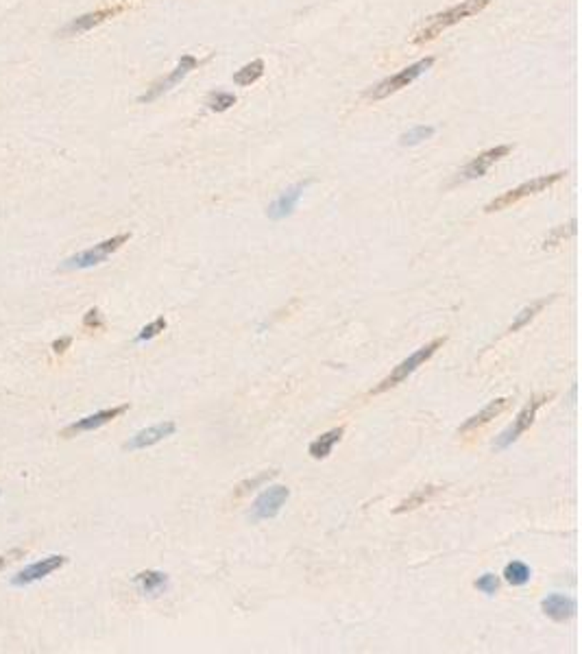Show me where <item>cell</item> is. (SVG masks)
Listing matches in <instances>:
<instances>
[{
	"label": "cell",
	"instance_id": "6da1fadb",
	"mask_svg": "<svg viewBox=\"0 0 582 654\" xmlns=\"http://www.w3.org/2000/svg\"><path fill=\"white\" fill-rule=\"evenodd\" d=\"M493 0H462L460 5H454V7H450V9H445V11H441V13H436V16H432L430 20H427V24L421 28V31H416V35H414V44H423V42H432V39H436L443 31H447L450 26H454V24H458L460 20H465V18H471V16H475V13H480L482 9H486Z\"/></svg>",
	"mask_w": 582,
	"mask_h": 654
},
{
	"label": "cell",
	"instance_id": "30bf717a",
	"mask_svg": "<svg viewBox=\"0 0 582 654\" xmlns=\"http://www.w3.org/2000/svg\"><path fill=\"white\" fill-rule=\"evenodd\" d=\"M66 560H68L66 556L55 554V556H46V558H42V560H37V563H33V565H26V567H24L22 572H18L16 576L11 578V585H13V587H26V585H33V583L42 581V578L51 576L53 572H57L59 567H64Z\"/></svg>",
	"mask_w": 582,
	"mask_h": 654
},
{
	"label": "cell",
	"instance_id": "cb8c5ba5",
	"mask_svg": "<svg viewBox=\"0 0 582 654\" xmlns=\"http://www.w3.org/2000/svg\"><path fill=\"white\" fill-rule=\"evenodd\" d=\"M238 103V96L236 94H231V92H212L210 96H207V107H210L212 112H227L229 107H233Z\"/></svg>",
	"mask_w": 582,
	"mask_h": 654
},
{
	"label": "cell",
	"instance_id": "603a6c76",
	"mask_svg": "<svg viewBox=\"0 0 582 654\" xmlns=\"http://www.w3.org/2000/svg\"><path fill=\"white\" fill-rule=\"evenodd\" d=\"M434 127H425V125H421V127H412L410 131H406L404 136L399 138V144L401 146H414V144H421L423 140H430L432 136H434Z\"/></svg>",
	"mask_w": 582,
	"mask_h": 654
},
{
	"label": "cell",
	"instance_id": "2e32d148",
	"mask_svg": "<svg viewBox=\"0 0 582 654\" xmlns=\"http://www.w3.org/2000/svg\"><path fill=\"white\" fill-rule=\"evenodd\" d=\"M576 600L563 593H549L547 598L541 600V611L554 621H567L576 615Z\"/></svg>",
	"mask_w": 582,
	"mask_h": 654
},
{
	"label": "cell",
	"instance_id": "4dcf8cb0",
	"mask_svg": "<svg viewBox=\"0 0 582 654\" xmlns=\"http://www.w3.org/2000/svg\"><path fill=\"white\" fill-rule=\"evenodd\" d=\"M24 554V549H11L9 554H5V556H0V569H5L7 565L13 560V556H22Z\"/></svg>",
	"mask_w": 582,
	"mask_h": 654
},
{
	"label": "cell",
	"instance_id": "7a4b0ae2",
	"mask_svg": "<svg viewBox=\"0 0 582 654\" xmlns=\"http://www.w3.org/2000/svg\"><path fill=\"white\" fill-rule=\"evenodd\" d=\"M445 340H447L445 336H439V338H434V340H430V343L423 345L421 349H416V351L410 355V358H406L404 362H399V364L391 371V373H388V375L376 386V389L371 391V395H382V393H386V391L395 389V386L401 384L404 380H408L416 369L423 366V364L432 358V355H434V353L445 345Z\"/></svg>",
	"mask_w": 582,
	"mask_h": 654
},
{
	"label": "cell",
	"instance_id": "e0dca14e",
	"mask_svg": "<svg viewBox=\"0 0 582 654\" xmlns=\"http://www.w3.org/2000/svg\"><path fill=\"white\" fill-rule=\"evenodd\" d=\"M441 486H436V484H427V486H421V488H416L414 493H410L406 500H401L399 502V506H395V515H401V513H408V511H414V509H419V506H425V504L430 502V500H434L439 493H441Z\"/></svg>",
	"mask_w": 582,
	"mask_h": 654
},
{
	"label": "cell",
	"instance_id": "d6986e66",
	"mask_svg": "<svg viewBox=\"0 0 582 654\" xmlns=\"http://www.w3.org/2000/svg\"><path fill=\"white\" fill-rule=\"evenodd\" d=\"M136 583H138V587H140L144 593H151V596H155V593H159L164 587H166L168 578H166V574H164V572L146 569V572H140V574L136 576Z\"/></svg>",
	"mask_w": 582,
	"mask_h": 654
},
{
	"label": "cell",
	"instance_id": "4316f807",
	"mask_svg": "<svg viewBox=\"0 0 582 654\" xmlns=\"http://www.w3.org/2000/svg\"><path fill=\"white\" fill-rule=\"evenodd\" d=\"M576 233V220H572L570 225H561V227H556L554 231L549 233V238L543 242V249H549V247H556V245H561L565 238H570V236H574Z\"/></svg>",
	"mask_w": 582,
	"mask_h": 654
},
{
	"label": "cell",
	"instance_id": "44dd1931",
	"mask_svg": "<svg viewBox=\"0 0 582 654\" xmlns=\"http://www.w3.org/2000/svg\"><path fill=\"white\" fill-rule=\"evenodd\" d=\"M504 578H506V583L513 585V587H524V585L530 583L532 569L528 567L524 560H513V563H509L504 567Z\"/></svg>",
	"mask_w": 582,
	"mask_h": 654
},
{
	"label": "cell",
	"instance_id": "7c38bea8",
	"mask_svg": "<svg viewBox=\"0 0 582 654\" xmlns=\"http://www.w3.org/2000/svg\"><path fill=\"white\" fill-rule=\"evenodd\" d=\"M129 410V404H123V406H112V408H105V410H98L94 414H89V417H83L79 421H74L72 425L64 427L62 430V436L70 439V436H77L81 432H92V430H98L105 423L118 419L121 414H125Z\"/></svg>",
	"mask_w": 582,
	"mask_h": 654
},
{
	"label": "cell",
	"instance_id": "484cf974",
	"mask_svg": "<svg viewBox=\"0 0 582 654\" xmlns=\"http://www.w3.org/2000/svg\"><path fill=\"white\" fill-rule=\"evenodd\" d=\"M166 325H168V321L164 319V317H159V319H155L153 323L144 325L142 330H140V334L136 336V343H146V340L155 338L157 334H161L164 330H166Z\"/></svg>",
	"mask_w": 582,
	"mask_h": 654
},
{
	"label": "cell",
	"instance_id": "5b68a950",
	"mask_svg": "<svg viewBox=\"0 0 582 654\" xmlns=\"http://www.w3.org/2000/svg\"><path fill=\"white\" fill-rule=\"evenodd\" d=\"M563 177H565V173H563V170L552 173V175H543V177H536V179L521 184L519 188L504 192V195H500L497 199H493V201H491V203L484 207V212H500V210H506V207H511V205L519 203L521 199L532 197V195H539V192H543V190L552 188L554 184H558V182L563 179Z\"/></svg>",
	"mask_w": 582,
	"mask_h": 654
},
{
	"label": "cell",
	"instance_id": "8992f818",
	"mask_svg": "<svg viewBox=\"0 0 582 654\" xmlns=\"http://www.w3.org/2000/svg\"><path fill=\"white\" fill-rule=\"evenodd\" d=\"M552 395H536V397H532L528 404L519 410V414L515 417V421L504 430V432L495 439V450H506V448H511V445L521 436V434H526L528 430L532 427V423H534V419H536V412H539V408L545 404V401L549 399Z\"/></svg>",
	"mask_w": 582,
	"mask_h": 654
},
{
	"label": "cell",
	"instance_id": "52a82bcc",
	"mask_svg": "<svg viewBox=\"0 0 582 654\" xmlns=\"http://www.w3.org/2000/svg\"><path fill=\"white\" fill-rule=\"evenodd\" d=\"M199 66V59L194 57V55H184L182 59H179V64H177V68L170 72V74H166L164 79H159V81H155L148 90L138 98L140 103H153L155 98H159L161 94H166V92H170L175 85H179L182 83L188 74Z\"/></svg>",
	"mask_w": 582,
	"mask_h": 654
},
{
	"label": "cell",
	"instance_id": "ffe728a7",
	"mask_svg": "<svg viewBox=\"0 0 582 654\" xmlns=\"http://www.w3.org/2000/svg\"><path fill=\"white\" fill-rule=\"evenodd\" d=\"M552 299H554V297H543V299H536V301H532L530 306H526V308L521 310L519 315L515 317V321L511 323V327H509V334H513V332H519L521 327H526V325H528V323H530V321H532V319H534L536 315H539V312H541V310H543V308H545V306H547V303L552 301Z\"/></svg>",
	"mask_w": 582,
	"mask_h": 654
},
{
	"label": "cell",
	"instance_id": "5bb4252c",
	"mask_svg": "<svg viewBox=\"0 0 582 654\" xmlns=\"http://www.w3.org/2000/svg\"><path fill=\"white\" fill-rule=\"evenodd\" d=\"M310 182H299V184H294V186H290L288 190H283L281 195L268 205V218L271 220H281V218H288L292 212H294V207H297V203H299V199L303 197V190H306V186H308Z\"/></svg>",
	"mask_w": 582,
	"mask_h": 654
},
{
	"label": "cell",
	"instance_id": "ac0fdd59",
	"mask_svg": "<svg viewBox=\"0 0 582 654\" xmlns=\"http://www.w3.org/2000/svg\"><path fill=\"white\" fill-rule=\"evenodd\" d=\"M342 434H345V427H342V425H340V427L330 430V432H325V434H321L319 439H315V441L310 443L308 454H310L312 458H317V460L327 458V456L332 454L334 445H336V443H340Z\"/></svg>",
	"mask_w": 582,
	"mask_h": 654
},
{
	"label": "cell",
	"instance_id": "ba28073f",
	"mask_svg": "<svg viewBox=\"0 0 582 654\" xmlns=\"http://www.w3.org/2000/svg\"><path fill=\"white\" fill-rule=\"evenodd\" d=\"M290 497V488L288 486H271L266 488L264 493L258 495V500L253 502L251 509V519L253 522H266V519H275L281 511L283 504Z\"/></svg>",
	"mask_w": 582,
	"mask_h": 654
},
{
	"label": "cell",
	"instance_id": "8fae6325",
	"mask_svg": "<svg viewBox=\"0 0 582 654\" xmlns=\"http://www.w3.org/2000/svg\"><path fill=\"white\" fill-rule=\"evenodd\" d=\"M125 7H127L125 3H118V5H112V7H105V9L83 13V16L74 18L72 22H68V24L62 28V31H59V35L68 37V35H81V33H85V31H92L94 26L103 24V22L109 20V18H114L116 13L125 11Z\"/></svg>",
	"mask_w": 582,
	"mask_h": 654
},
{
	"label": "cell",
	"instance_id": "83f0119b",
	"mask_svg": "<svg viewBox=\"0 0 582 654\" xmlns=\"http://www.w3.org/2000/svg\"><path fill=\"white\" fill-rule=\"evenodd\" d=\"M473 587H475L477 591L486 593V596H493V593L500 589V578H497L495 574H484V576H480V578H477V581L473 583Z\"/></svg>",
	"mask_w": 582,
	"mask_h": 654
},
{
	"label": "cell",
	"instance_id": "9c48e42d",
	"mask_svg": "<svg viewBox=\"0 0 582 654\" xmlns=\"http://www.w3.org/2000/svg\"><path fill=\"white\" fill-rule=\"evenodd\" d=\"M511 151H513L511 144H500V146L488 148V151H484V153H480L477 157H473V159L467 164V166L458 173V179H456V182H473V179H480V177H484V175L488 173V168L493 166V164H497L502 157H506Z\"/></svg>",
	"mask_w": 582,
	"mask_h": 654
},
{
	"label": "cell",
	"instance_id": "d4e9b609",
	"mask_svg": "<svg viewBox=\"0 0 582 654\" xmlns=\"http://www.w3.org/2000/svg\"><path fill=\"white\" fill-rule=\"evenodd\" d=\"M275 475H277V471H264V473L256 475V478H249V480L240 482V484H238V488H236L233 497H242V495L251 493L253 488H258L260 484H264V482H268L271 478H275Z\"/></svg>",
	"mask_w": 582,
	"mask_h": 654
},
{
	"label": "cell",
	"instance_id": "7402d4cb",
	"mask_svg": "<svg viewBox=\"0 0 582 654\" xmlns=\"http://www.w3.org/2000/svg\"><path fill=\"white\" fill-rule=\"evenodd\" d=\"M262 74H264V62H262V59H253L251 64L242 66L240 70L233 74V83L247 87L251 83H256L258 79H262Z\"/></svg>",
	"mask_w": 582,
	"mask_h": 654
},
{
	"label": "cell",
	"instance_id": "f546056e",
	"mask_svg": "<svg viewBox=\"0 0 582 654\" xmlns=\"http://www.w3.org/2000/svg\"><path fill=\"white\" fill-rule=\"evenodd\" d=\"M70 345H72V336H59L57 340H53V351L57 355H62L70 349Z\"/></svg>",
	"mask_w": 582,
	"mask_h": 654
},
{
	"label": "cell",
	"instance_id": "f1b7e54d",
	"mask_svg": "<svg viewBox=\"0 0 582 654\" xmlns=\"http://www.w3.org/2000/svg\"><path fill=\"white\" fill-rule=\"evenodd\" d=\"M83 325L89 327V330H103V327H105V321H103V317H100V310L98 308L87 310V315L83 317Z\"/></svg>",
	"mask_w": 582,
	"mask_h": 654
},
{
	"label": "cell",
	"instance_id": "9a60e30c",
	"mask_svg": "<svg viewBox=\"0 0 582 654\" xmlns=\"http://www.w3.org/2000/svg\"><path fill=\"white\" fill-rule=\"evenodd\" d=\"M511 408V399L509 397H500V399H493L491 401L488 406H484L480 412L477 414H473V417H469L465 423L460 425V430L458 432L460 434H469V432H475V430H480V427H484V425H488L491 421H493L495 417H500L502 412H506Z\"/></svg>",
	"mask_w": 582,
	"mask_h": 654
},
{
	"label": "cell",
	"instance_id": "3957f363",
	"mask_svg": "<svg viewBox=\"0 0 582 654\" xmlns=\"http://www.w3.org/2000/svg\"><path fill=\"white\" fill-rule=\"evenodd\" d=\"M131 233H118V236H112L107 240H103L98 245H94L92 249H85V251H79L77 256L68 258L62 269L64 271H83V269H92V266H98L105 262L112 254H116L118 249H121L125 242H129Z\"/></svg>",
	"mask_w": 582,
	"mask_h": 654
},
{
	"label": "cell",
	"instance_id": "4fadbf2b",
	"mask_svg": "<svg viewBox=\"0 0 582 654\" xmlns=\"http://www.w3.org/2000/svg\"><path fill=\"white\" fill-rule=\"evenodd\" d=\"M177 432V425L173 421H161V423H155L146 430H140L136 436H131L127 443H125V450L129 452H136V450H146L151 448V445H157L159 441L168 439Z\"/></svg>",
	"mask_w": 582,
	"mask_h": 654
},
{
	"label": "cell",
	"instance_id": "277c9868",
	"mask_svg": "<svg viewBox=\"0 0 582 654\" xmlns=\"http://www.w3.org/2000/svg\"><path fill=\"white\" fill-rule=\"evenodd\" d=\"M432 66H434V57L419 59L416 64H412V66H408V68H404V70H399L397 74H393V77H388V79L380 81L376 87H371V90H369L364 96H367V98H373V100H380V98L391 96V94H395V92H399V90H404V87H408L412 81L419 79L421 74H423L425 70H430Z\"/></svg>",
	"mask_w": 582,
	"mask_h": 654
}]
</instances>
